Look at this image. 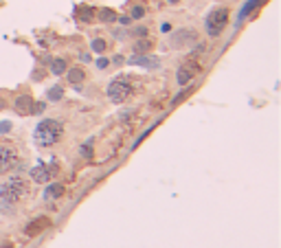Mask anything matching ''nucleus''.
Returning <instances> with one entry per match:
<instances>
[{
    "instance_id": "obj_17",
    "label": "nucleus",
    "mask_w": 281,
    "mask_h": 248,
    "mask_svg": "<svg viewBox=\"0 0 281 248\" xmlns=\"http://www.w3.org/2000/svg\"><path fill=\"white\" fill-rule=\"evenodd\" d=\"M62 97H64V90L59 88V86H53V88L49 90V99H51V101H59Z\"/></svg>"
},
{
    "instance_id": "obj_16",
    "label": "nucleus",
    "mask_w": 281,
    "mask_h": 248,
    "mask_svg": "<svg viewBox=\"0 0 281 248\" xmlns=\"http://www.w3.org/2000/svg\"><path fill=\"white\" fill-rule=\"evenodd\" d=\"M99 18H101L104 22H112V20H117V14H115L112 9H101V11H99Z\"/></svg>"
},
{
    "instance_id": "obj_27",
    "label": "nucleus",
    "mask_w": 281,
    "mask_h": 248,
    "mask_svg": "<svg viewBox=\"0 0 281 248\" xmlns=\"http://www.w3.org/2000/svg\"><path fill=\"white\" fill-rule=\"evenodd\" d=\"M167 3H171V5H174V3H178V0H167Z\"/></svg>"
},
{
    "instance_id": "obj_14",
    "label": "nucleus",
    "mask_w": 281,
    "mask_h": 248,
    "mask_svg": "<svg viewBox=\"0 0 281 248\" xmlns=\"http://www.w3.org/2000/svg\"><path fill=\"white\" fill-rule=\"evenodd\" d=\"M62 193H64V187L62 185H49V187H46V191H44V196L51 200V198H59Z\"/></svg>"
},
{
    "instance_id": "obj_12",
    "label": "nucleus",
    "mask_w": 281,
    "mask_h": 248,
    "mask_svg": "<svg viewBox=\"0 0 281 248\" xmlns=\"http://www.w3.org/2000/svg\"><path fill=\"white\" fill-rule=\"evenodd\" d=\"M83 77H86V72H83L81 68H70L68 70V81L75 84V86H79V84L83 81Z\"/></svg>"
},
{
    "instance_id": "obj_19",
    "label": "nucleus",
    "mask_w": 281,
    "mask_h": 248,
    "mask_svg": "<svg viewBox=\"0 0 281 248\" xmlns=\"http://www.w3.org/2000/svg\"><path fill=\"white\" fill-rule=\"evenodd\" d=\"M145 16V7H141V5H136V7L132 9V18L134 20H139V18Z\"/></svg>"
},
{
    "instance_id": "obj_9",
    "label": "nucleus",
    "mask_w": 281,
    "mask_h": 248,
    "mask_svg": "<svg viewBox=\"0 0 281 248\" xmlns=\"http://www.w3.org/2000/svg\"><path fill=\"white\" fill-rule=\"evenodd\" d=\"M49 226V220L46 217H38V220H33L31 224L27 226V235H35L38 231H42V228H46Z\"/></svg>"
},
{
    "instance_id": "obj_25",
    "label": "nucleus",
    "mask_w": 281,
    "mask_h": 248,
    "mask_svg": "<svg viewBox=\"0 0 281 248\" xmlns=\"http://www.w3.org/2000/svg\"><path fill=\"white\" fill-rule=\"evenodd\" d=\"M81 154L83 156H90V147H81Z\"/></svg>"
},
{
    "instance_id": "obj_4",
    "label": "nucleus",
    "mask_w": 281,
    "mask_h": 248,
    "mask_svg": "<svg viewBox=\"0 0 281 248\" xmlns=\"http://www.w3.org/2000/svg\"><path fill=\"white\" fill-rule=\"evenodd\" d=\"M226 22H229V9L220 7V9H213L211 14L207 16L205 20V27H207V33L211 35V38H215V35H220L224 31Z\"/></svg>"
},
{
    "instance_id": "obj_18",
    "label": "nucleus",
    "mask_w": 281,
    "mask_h": 248,
    "mask_svg": "<svg viewBox=\"0 0 281 248\" xmlns=\"http://www.w3.org/2000/svg\"><path fill=\"white\" fill-rule=\"evenodd\" d=\"M90 46H92V51H95V53H104V51H106V40H101V38H95Z\"/></svg>"
},
{
    "instance_id": "obj_15",
    "label": "nucleus",
    "mask_w": 281,
    "mask_h": 248,
    "mask_svg": "<svg viewBox=\"0 0 281 248\" xmlns=\"http://www.w3.org/2000/svg\"><path fill=\"white\" fill-rule=\"evenodd\" d=\"M149 48H152V42H149V40H139V42L134 44V51H136V53H147Z\"/></svg>"
},
{
    "instance_id": "obj_1",
    "label": "nucleus",
    "mask_w": 281,
    "mask_h": 248,
    "mask_svg": "<svg viewBox=\"0 0 281 248\" xmlns=\"http://www.w3.org/2000/svg\"><path fill=\"white\" fill-rule=\"evenodd\" d=\"M29 196V183L22 176H11L0 183V209L11 211L22 204Z\"/></svg>"
},
{
    "instance_id": "obj_8",
    "label": "nucleus",
    "mask_w": 281,
    "mask_h": 248,
    "mask_svg": "<svg viewBox=\"0 0 281 248\" xmlns=\"http://www.w3.org/2000/svg\"><path fill=\"white\" fill-rule=\"evenodd\" d=\"M16 110L20 114H31V110H33L31 97H18V99H16Z\"/></svg>"
},
{
    "instance_id": "obj_3",
    "label": "nucleus",
    "mask_w": 281,
    "mask_h": 248,
    "mask_svg": "<svg viewBox=\"0 0 281 248\" xmlns=\"http://www.w3.org/2000/svg\"><path fill=\"white\" fill-rule=\"evenodd\" d=\"M134 81L130 79V77H117V79L110 81V86H108V97H110V101H115V104H123V101H128L130 97L134 95Z\"/></svg>"
},
{
    "instance_id": "obj_20",
    "label": "nucleus",
    "mask_w": 281,
    "mask_h": 248,
    "mask_svg": "<svg viewBox=\"0 0 281 248\" xmlns=\"http://www.w3.org/2000/svg\"><path fill=\"white\" fill-rule=\"evenodd\" d=\"M132 33L136 35V38H145V35H147V29H145V27H136Z\"/></svg>"
},
{
    "instance_id": "obj_24",
    "label": "nucleus",
    "mask_w": 281,
    "mask_h": 248,
    "mask_svg": "<svg viewBox=\"0 0 281 248\" xmlns=\"http://www.w3.org/2000/svg\"><path fill=\"white\" fill-rule=\"evenodd\" d=\"M119 20H121V24H130V18H128V16H121Z\"/></svg>"
},
{
    "instance_id": "obj_2",
    "label": "nucleus",
    "mask_w": 281,
    "mask_h": 248,
    "mask_svg": "<svg viewBox=\"0 0 281 248\" xmlns=\"http://www.w3.org/2000/svg\"><path fill=\"white\" fill-rule=\"evenodd\" d=\"M64 138V125L57 119H44L38 123V128L33 132V141L40 147H51V145L59 143Z\"/></svg>"
},
{
    "instance_id": "obj_5",
    "label": "nucleus",
    "mask_w": 281,
    "mask_h": 248,
    "mask_svg": "<svg viewBox=\"0 0 281 248\" xmlns=\"http://www.w3.org/2000/svg\"><path fill=\"white\" fill-rule=\"evenodd\" d=\"M31 180L33 183H40V185H46V183H51L53 176L57 174V162L55 160H51V162H38L31 172Z\"/></svg>"
},
{
    "instance_id": "obj_26",
    "label": "nucleus",
    "mask_w": 281,
    "mask_h": 248,
    "mask_svg": "<svg viewBox=\"0 0 281 248\" xmlns=\"http://www.w3.org/2000/svg\"><path fill=\"white\" fill-rule=\"evenodd\" d=\"M0 248H14L11 244H0Z\"/></svg>"
},
{
    "instance_id": "obj_22",
    "label": "nucleus",
    "mask_w": 281,
    "mask_h": 248,
    "mask_svg": "<svg viewBox=\"0 0 281 248\" xmlns=\"http://www.w3.org/2000/svg\"><path fill=\"white\" fill-rule=\"evenodd\" d=\"M108 64H110L108 62V57H99L97 59V68H108Z\"/></svg>"
},
{
    "instance_id": "obj_10",
    "label": "nucleus",
    "mask_w": 281,
    "mask_h": 248,
    "mask_svg": "<svg viewBox=\"0 0 281 248\" xmlns=\"http://www.w3.org/2000/svg\"><path fill=\"white\" fill-rule=\"evenodd\" d=\"M189 79H194V68H191L189 64H184L182 68L178 70V84H180V86H184Z\"/></svg>"
},
{
    "instance_id": "obj_6",
    "label": "nucleus",
    "mask_w": 281,
    "mask_h": 248,
    "mask_svg": "<svg viewBox=\"0 0 281 248\" xmlns=\"http://www.w3.org/2000/svg\"><path fill=\"white\" fill-rule=\"evenodd\" d=\"M18 162H20L18 149L9 147V145H0V176L14 172V169L18 167Z\"/></svg>"
},
{
    "instance_id": "obj_23",
    "label": "nucleus",
    "mask_w": 281,
    "mask_h": 248,
    "mask_svg": "<svg viewBox=\"0 0 281 248\" xmlns=\"http://www.w3.org/2000/svg\"><path fill=\"white\" fill-rule=\"evenodd\" d=\"M9 130H11V123H9V121L0 123V134H5V132H9Z\"/></svg>"
},
{
    "instance_id": "obj_13",
    "label": "nucleus",
    "mask_w": 281,
    "mask_h": 248,
    "mask_svg": "<svg viewBox=\"0 0 281 248\" xmlns=\"http://www.w3.org/2000/svg\"><path fill=\"white\" fill-rule=\"evenodd\" d=\"M259 3H261V0H248V3L242 7V11H240V18H237V22H242L244 18H246V16H248V14H250V11H253L255 7H259Z\"/></svg>"
},
{
    "instance_id": "obj_7",
    "label": "nucleus",
    "mask_w": 281,
    "mask_h": 248,
    "mask_svg": "<svg viewBox=\"0 0 281 248\" xmlns=\"http://www.w3.org/2000/svg\"><path fill=\"white\" fill-rule=\"evenodd\" d=\"M130 64H134V66H143V68H156L158 66V57H154V55H134L132 59H130Z\"/></svg>"
},
{
    "instance_id": "obj_11",
    "label": "nucleus",
    "mask_w": 281,
    "mask_h": 248,
    "mask_svg": "<svg viewBox=\"0 0 281 248\" xmlns=\"http://www.w3.org/2000/svg\"><path fill=\"white\" fill-rule=\"evenodd\" d=\"M51 72L53 75H64V72H66V59H62V57L53 59L51 62Z\"/></svg>"
},
{
    "instance_id": "obj_21",
    "label": "nucleus",
    "mask_w": 281,
    "mask_h": 248,
    "mask_svg": "<svg viewBox=\"0 0 281 248\" xmlns=\"http://www.w3.org/2000/svg\"><path fill=\"white\" fill-rule=\"evenodd\" d=\"M81 20H92V9H83L81 11Z\"/></svg>"
}]
</instances>
